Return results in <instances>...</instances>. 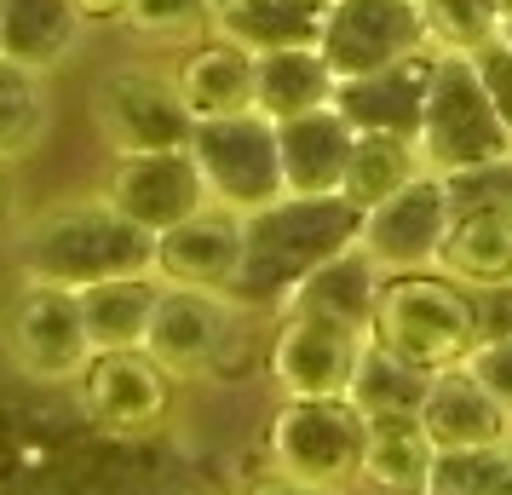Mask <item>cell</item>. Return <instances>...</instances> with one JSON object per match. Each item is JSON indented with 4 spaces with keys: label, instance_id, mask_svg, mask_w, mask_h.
<instances>
[{
    "label": "cell",
    "instance_id": "cell-35",
    "mask_svg": "<svg viewBox=\"0 0 512 495\" xmlns=\"http://www.w3.org/2000/svg\"><path fill=\"white\" fill-rule=\"evenodd\" d=\"M472 58H478V70H484V87H489V98H495V116H501V127H507V139H512V52L501 47V41H489V47H478Z\"/></svg>",
    "mask_w": 512,
    "mask_h": 495
},
{
    "label": "cell",
    "instance_id": "cell-30",
    "mask_svg": "<svg viewBox=\"0 0 512 495\" xmlns=\"http://www.w3.org/2000/svg\"><path fill=\"white\" fill-rule=\"evenodd\" d=\"M426 495H512V438L478 449H438Z\"/></svg>",
    "mask_w": 512,
    "mask_h": 495
},
{
    "label": "cell",
    "instance_id": "cell-37",
    "mask_svg": "<svg viewBox=\"0 0 512 495\" xmlns=\"http://www.w3.org/2000/svg\"><path fill=\"white\" fill-rule=\"evenodd\" d=\"M75 6H81L87 29L93 24H127V12H133V0H75Z\"/></svg>",
    "mask_w": 512,
    "mask_h": 495
},
{
    "label": "cell",
    "instance_id": "cell-23",
    "mask_svg": "<svg viewBox=\"0 0 512 495\" xmlns=\"http://www.w3.org/2000/svg\"><path fill=\"white\" fill-rule=\"evenodd\" d=\"M340 75L323 58V47H282V52H259V81H254V110L271 121L305 116L317 104H334Z\"/></svg>",
    "mask_w": 512,
    "mask_h": 495
},
{
    "label": "cell",
    "instance_id": "cell-19",
    "mask_svg": "<svg viewBox=\"0 0 512 495\" xmlns=\"http://www.w3.org/2000/svg\"><path fill=\"white\" fill-rule=\"evenodd\" d=\"M179 93H185L190 116L213 121V116H242L254 110V81H259V52H248L242 41L213 29L208 41H196L179 64Z\"/></svg>",
    "mask_w": 512,
    "mask_h": 495
},
{
    "label": "cell",
    "instance_id": "cell-1",
    "mask_svg": "<svg viewBox=\"0 0 512 495\" xmlns=\"http://www.w3.org/2000/svg\"><path fill=\"white\" fill-rule=\"evenodd\" d=\"M18 277L24 283H52V288H98L116 277H144L156 265V236L116 213L104 196L93 202H64V208L35 213L18 231Z\"/></svg>",
    "mask_w": 512,
    "mask_h": 495
},
{
    "label": "cell",
    "instance_id": "cell-22",
    "mask_svg": "<svg viewBox=\"0 0 512 495\" xmlns=\"http://www.w3.org/2000/svg\"><path fill=\"white\" fill-rule=\"evenodd\" d=\"M81 35H87V18L75 0H0V58L52 75L70 64Z\"/></svg>",
    "mask_w": 512,
    "mask_h": 495
},
{
    "label": "cell",
    "instance_id": "cell-7",
    "mask_svg": "<svg viewBox=\"0 0 512 495\" xmlns=\"http://www.w3.org/2000/svg\"><path fill=\"white\" fill-rule=\"evenodd\" d=\"M190 156L202 167L213 202L242 213V219L259 208H271L277 196H288L282 190V156H277V121L259 116V110L196 121Z\"/></svg>",
    "mask_w": 512,
    "mask_h": 495
},
{
    "label": "cell",
    "instance_id": "cell-38",
    "mask_svg": "<svg viewBox=\"0 0 512 495\" xmlns=\"http://www.w3.org/2000/svg\"><path fill=\"white\" fill-rule=\"evenodd\" d=\"M495 41H501V47L512 52V12H501V29H495Z\"/></svg>",
    "mask_w": 512,
    "mask_h": 495
},
{
    "label": "cell",
    "instance_id": "cell-15",
    "mask_svg": "<svg viewBox=\"0 0 512 495\" xmlns=\"http://www.w3.org/2000/svg\"><path fill=\"white\" fill-rule=\"evenodd\" d=\"M242 260H248V219L231 208H202L196 219L173 225V231L156 236V265L150 277L173 288H202V294H225L231 300L236 277H242Z\"/></svg>",
    "mask_w": 512,
    "mask_h": 495
},
{
    "label": "cell",
    "instance_id": "cell-32",
    "mask_svg": "<svg viewBox=\"0 0 512 495\" xmlns=\"http://www.w3.org/2000/svg\"><path fill=\"white\" fill-rule=\"evenodd\" d=\"M449 185V208L472 213V208H512V156H495V162H472L443 173Z\"/></svg>",
    "mask_w": 512,
    "mask_h": 495
},
{
    "label": "cell",
    "instance_id": "cell-24",
    "mask_svg": "<svg viewBox=\"0 0 512 495\" xmlns=\"http://www.w3.org/2000/svg\"><path fill=\"white\" fill-rule=\"evenodd\" d=\"M432 467H438V444L420 426V415H409V421H369L363 484L374 495H426Z\"/></svg>",
    "mask_w": 512,
    "mask_h": 495
},
{
    "label": "cell",
    "instance_id": "cell-33",
    "mask_svg": "<svg viewBox=\"0 0 512 495\" xmlns=\"http://www.w3.org/2000/svg\"><path fill=\"white\" fill-rule=\"evenodd\" d=\"M202 24H213V0H133L127 12V29H139L150 41H179Z\"/></svg>",
    "mask_w": 512,
    "mask_h": 495
},
{
    "label": "cell",
    "instance_id": "cell-41",
    "mask_svg": "<svg viewBox=\"0 0 512 495\" xmlns=\"http://www.w3.org/2000/svg\"><path fill=\"white\" fill-rule=\"evenodd\" d=\"M495 6H501V12H512V0H495Z\"/></svg>",
    "mask_w": 512,
    "mask_h": 495
},
{
    "label": "cell",
    "instance_id": "cell-2",
    "mask_svg": "<svg viewBox=\"0 0 512 495\" xmlns=\"http://www.w3.org/2000/svg\"><path fill=\"white\" fill-rule=\"evenodd\" d=\"M363 236V208L346 196H277L271 208L248 213V260L231 288V306L282 311L305 271L346 254Z\"/></svg>",
    "mask_w": 512,
    "mask_h": 495
},
{
    "label": "cell",
    "instance_id": "cell-14",
    "mask_svg": "<svg viewBox=\"0 0 512 495\" xmlns=\"http://www.w3.org/2000/svg\"><path fill=\"white\" fill-rule=\"evenodd\" d=\"M236 340V306L225 294H202V288H173L162 283L144 352L162 363L173 380H196L225 363V346Z\"/></svg>",
    "mask_w": 512,
    "mask_h": 495
},
{
    "label": "cell",
    "instance_id": "cell-18",
    "mask_svg": "<svg viewBox=\"0 0 512 495\" xmlns=\"http://www.w3.org/2000/svg\"><path fill=\"white\" fill-rule=\"evenodd\" d=\"M420 426L432 432L438 449H478V444H507L512 438V415L489 398L484 380L466 363L432 375V392L420 403Z\"/></svg>",
    "mask_w": 512,
    "mask_h": 495
},
{
    "label": "cell",
    "instance_id": "cell-34",
    "mask_svg": "<svg viewBox=\"0 0 512 495\" xmlns=\"http://www.w3.org/2000/svg\"><path fill=\"white\" fill-rule=\"evenodd\" d=\"M466 369L484 380V392L512 415V329H501V334H478V346L466 352Z\"/></svg>",
    "mask_w": 512,
    "mask_h": 495
},
{
    "label": "cell",
    "instance_id": "cell-4",
    "mask_svg": "<svg viewBox=\"0 0 512 495\" xmlns=\"http://www.w3.org/2000/svg\"><path fill=\"white\" fill-rule=\"evenodd\" d=\"M363 449H369V421L351 398H282L265 421L271 472L317 484L328 495L363 484Z\"/></svg>",
    "mask_w": 512,
    "mask_h": 495
},
{
    "label": "cell",
    "instance_id": "cell-36",
    "mask_svg": "<svg viewBox=\"0 0 512 495\" xmlns=\"http://www.w3.org/2000/svg\"><path fill=\"white\" fill-rule=\"evenodd\" d=\"M242 495H328V490H317V484H300V478H282V472H265V478H254Z\"/></svg>",
    "mask_w": 512,
    "mask_h": 495
},
{
    "label": "cell",
    "instance_id": "cell-12",
    "mask_svg": "<svg viewBox=\"0 0 512 495\" xmlns=\"http://www.w3.org/2000/svg\"><path fill=\"white\" fill-rule=\"evenodd\" d=\"M116 213H127L133 225H144L150 236L173 231L196 219L202 208H213V190L202 179L196 156L185 150H139V156H116L110 162V179L98 190Z\"/></svg>",
    "mask_w": 512,
    "mask_h": 495
},
{
    "label": "cell",
    "instance_id": "cell-6",
    "mask_svg": "<svg viewBox=\"0 0 512 495\" xmlns=\"http://www.w3.org/2000/svg\"><path fill=\"white\" fill-rule=\"evenodd\" d=\"M420 156L438 173L512 156V139L495 116V98L472 52H438V75H432L426 116H420Z\"/></svg>",
    "mask_w": 512,
    "mask_h": 495
},
{
    "label": "cell",
    "instance_id": "cell-31",
    "mask_svg": "<svg viewBox=\"0 0 512 495\" xmlns=\"http://www.w3.org/2000/svg\"><path fill=\"white\" fill-rule=\"evenodd\" d=\"M420 12H426V41L438 52H478L501 29L495 0H420Z\"/></svg>",
    "mask_w": 512,
    "mask_h": 495
},
{
    "label": "cell",
    "instance_id": "cell-11",
    "mask_svg": "<svg viewBox=\"0 0 512 495\" xmlns=\"http://www.w3.org/2000/svg\"><path fill=\"white\" fill-rule=\"evenodd\" d=\"M449 185L438 167H420L403 190H392L386 202H374L363 213V254L380 271H438V248L449 236Z\"/></svg>",
    "mask_w": 512,
    "mask_h": 495
},
{
    "label": "cell",
    "instance_id": "cell-5",
    "mask_svg": "<svg viewBox=\"0 0 512 495\" xmlns=\"http://www.w3.org/2000/svg\"><path fill=\"white\" fill-rule=\"evenodd\" d=\"M0 352L29 386H81L98 357L81 317V294L24 283L0 311Z\"/></svg>",
    "mask_w": 512,
    "mask_h": 495
},
{
    "label": "cell",
    "instance_id": "cell-8",
    "mask_svg": "<svg viewBox=\"0 0 512 495\" xmlns=\"http://www.w3.org/2000/svg\"><path fill=\"white\" fill-rule=\"evenodd\" d=\"M93 121L104 144L116 156H139V150H185L196 133L179 75L144 70V64H121L98 81L93 93Z\"/></svg>",
    "mask_w": 512,
    "mask_h": 495
},
{
    "label": "cell",
    "instance_id": "cell-27",
    "mask_svg": "<svg viewBox=\"0 0 512 495\" xmlns=\"http://www.w3.org/2000/svg\"><path fill=\"white\" fill-rule=\"evenodd\" d=\"M156 300H162V283H156L150 271H144V277H116V283L81 288V317H87L93 346L98 352L144 346L150 317H156Z\"/></svg>",
    "mask_w": 512,
    "mask_h": 495
},
{
    "label": "cell",
    "instance_id": "cell-9",
    "mask_svg": "<svg viewBox=\"0 0 512 495\" xmlns=\"http://www.w3.org/2000/svg\"><path fill=\"white\" fill-rule=\"evenodd\" d=\"M173 392H179V380L144 346H127V352L93 357V369L81 380V409L104 438L139 444V438H156L173 421Z\"/></svg>",
    "mask_w": 512,
    "mask_h": 495
},
{
    "label": "cell",
    "instance_id": "cell-13",
    "mask_svg": "<svg viewBox=\"0 0 512 495\" xmlns=\"http://www.w3.org/2000/svg\"><path fill=\"white\" fill-rule=\"evenodd\" d=\"M317 47L334 64V75L346 81V75L386 70V64L432 47V41H426L420 0H328L323 41Z\"/></svg>",
    "mask_w": 512,
    "mask_h": 495
},
{
    "label": "cell",
    "instance_id": "cell-39",
    "mask_svg": "<svg viewBox=\"0 0 512 495\" xmlns=\"http://www.w3.org/2000/svg\"><path fill=\"white\" fill-rule=\"evenodd\" d=\"M12 208V185H6V162H0V213Z\"/></svg>",
    "mask_w": 512,
    "mask_h": 495
},
{
    "label": "cell",
    "instance_id": "cell-17",
    "mask_svg": "<svg viewBox=\"0 0 512 495\" xmlns=\"http://www.w3.org/2000/svg\"><path fill=\"white\" fill-rule=\"evenodd\" d=\"M357 127L340 104H317L305 116L277 121V156H282V190L288 196H340L351 167Z\"/></svg>",
    "mask_w": 512,
    "mask_h": 495
},
{
    "label": "cell",
    "instance_id": "cell-28",
    "mask_svg": "<svg viewBox=\"0 0 512 495\" xmlns=\"http://www.w3.org/2000/svg\"><path fill=\"white\" fill-rule=\"evenodd\" d=\"M52 127V93L47 70H29L18 58H0V162H24L47 144Z\"/></svg>",
    "mask_w": 512,
    "mask_h": 495
},
{
    "label": "cell",
    "instance_id": "cell-29",
    "mask_svg": "<svg viewBox=\"0 0 512 495\" xmlns=\"http://www.w3.org/2000/svg\"><path fill=\"white\" fill-rule=\"evenodd\" d=\"M426 156H420V139H403V133H357L351 144V167H346V202L369 213L374 202H386L392 190H403L415 179Z\"/></svg>",
    "mask_w": 512,
    "mask_h": 495
},
{
    "label": "cell",
    "instance_id": "cell-10",
    "mask_svg": "<svg viewBox=\"0 0 512 495\" xmlns=\"http://www.w3.org/2000/svg\"><path fill=\"white\" fill-rule=\"evenodd\" d=\"M369 346V334L305 317V311H277V334L265 352V375L282 398H346L357 357Z\"/></svg>",
    "mask_w": 512,
    "mask_h": 495
},
{
    "label": "cell",
    "instance_id": "cell-16",
    "mask_svg": "<svg viewBox=\"0 0 512 495\" xmlns=\"http://www.w3.org/2000/svg\"><path fill=\"white\" fill-rule=\"evenodd\" d=\"M432 75H438V47H420L409 58L386 64V70L346 75L334 87V104L346 110V121L357 133H403V139H420Z\"/></svg>",
    "mask_w": 512,
    "mask_h": 495
},
{
    "label": "cell",
    "instance_id": "cell-20",
    "mask_svg": "<svg viewBox=\"0 0 512 495\" xmlns=\"http://www.w3.org/2000/svg\"><path fill=\"white\" fill-rule=\"evenodd\" d=\"M380 283H386V271L363 254V242H351L346 254H334V260H323L317 271H305L300 283H294V294L282 300V311L328 317V323H346V329L369 334Z\"/></svg>",
    "mask_w": 512,
    "mask_h": 495
},
{
    "label": "cell",
    "instance_id": "cell-26",
    "mask_svg": "<svg viewBox=\"0 0 512 495\" xmlns=\"http://www.w3.org/2000/svg\"><path fill=\"white\" fill-rule=\"evenodd\" d=\"M426 392H432V369L397 357L392 346H380L369 334V346L357 357V375H351V392H346L363 409V421H409V415H420Z\"/></svg>",
    "mask_w": 512,
    "mask_h": 495
},
{
    "label": "cell",
    "instance_id": "cell-40",
    "mask_svg": "<svg viewBox=\"0 0 512 495\" xmlns=\"http://www.w3.org/2000/svg\"><path fill=\"white\" fill-rule=\"evenodd\" d=\"M225 6H236V0H213V12H225Z\"/></svg>",
    "mask_w": 512,
    "mask_h": 495
},
{
    "label": "cell",
    "instance_id": "cell-21",
    "mask_svg": "<svg viewBox=\"0 0 512 495\" xmlns=\"http://www.w3.org/2000/svg\"><path fill=\"white\" fill-rule=\"evenodd\" d=\"M438 271L472 294L512 288V208H472L449 219L438 248Z\"/></svg>",
    "mask_w": 512,
    "mask_h": 495
},
{
    "label": "cell",
    "instance_id": "cell-3",
    "mask_svg": "<svg viewBox=\"0 0 512 495\" xmlns=\"http://www.w3.org/2000/svg\"><path fill=\"white\" fill-rule=\"evenodd\" d=\"M369 334L438 375V369L466 363V352L484 334V317H478V294L443 271H386Z\"/></svg>",
    "mask_w": 512,
    "mask_h": 495
},
{
    "label": "cell",
    "instance_id": "cell-25",
    "mask_svg": "<svg viewBox=\"0 0 512 495\" xmlns=\"http://www.w3.org/2000/svg\"><path fill=\"white\" fill-rule=\"evenodd\" d=\"M328 0H236L213 12V29L242 41L248 52H282V47H317L323 41Z\"/></svg>",
    "mask_w": 512,
    "mask_h": 495
}]
</instances>
